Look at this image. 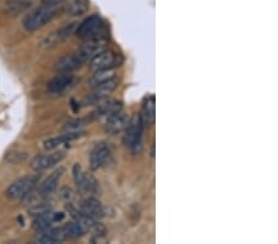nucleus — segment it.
I'll list each match as a JSON object with an SVG mask.
<instances>
[{
  "label": "nucleus",
  "instance_id": "nucleus-1",
  "mask_svg": "<svg viewBox=\"0 0 278 244\" xmlns=\"http://www.w3.org/2000/svg\"><path fill=\"white\" fill-rule=\"evenodd\" d=\"M72 174H73V180L79 195L84 197H97L100 194V186H99L97 179L92 174L85 173L78 163L73 165Z\"/></svg>",
  "mask_w": 278,
  "mask_h": 244
},
{
  "label": "nucleus",
  "instance_id": "nucleus-2",
  "mask_svg": "<svg viewBox=\"0 0 278 244\" xmlns=\"http://www.w3.org/2000/svg\"><path fill=\"white\" fill-rule=\"evenodd\" d=\"M144 125L140 115H133L125 128V143L131 149L133 154H138L143 151V133Z\"/></svg>",
  "mask_w": 278,
  "mask_h": 244
},
{
  "label": "nucleus",
  "instance_id": "nucleus-3",
  "mask_svg": "<svg viewBox=\"0 0 278 244\" xmlns=\"http://www.w3.org/2000/svg\"><path fill=\"white\" fill-rule=\"evenodd\" d=\"M57 14V8L51 7V5H44L39 9L34 10L31 14H29L24 20V28L28 31H36L39 29L44 28L46 24H49Z\"/></svg>",
  "mask_w": 278,
  "mask_h": 244
},
{
  "label": "nucleus",
  "instance_id": "nucleus-4",
  "mask_svg": "<svg viewBox=\"0 0 278 244\" xmlns=\"http://www.w3.org/2000/svg\"><path fill=\"white\" fill-rule=\"evenodd\" d=\"M37 176H23L10 185L7 190V196L10 200H24L35 189Z\"/></svg>",
  "mask_w": 278,
  "mask_h": 244
},
{
  "label": "nucleus",
  "instance_id": "nucleus-5",
  "mask_svg": "<svg viewBox=\"0 0 278 244\" xmlns=\"http://www.w3.org/2000/svg\"><path fill=\"white\" fill-rule=\"evenodd\" d=\"M104 23L100 15L94 14L89 18L85 19L83 23L79 24L76 29V34L79 39H90V37L95 36L99 32L103 31Z\"/></svg>",
  "mask_w": 278,
  "mask_h": 244
},
{
  "label": "nucleus",
  "instance_id": "nucleus-6",
  "mask_svg": "<svg viewBox=\"0 0 278 244\" xmlns=\"http://www.w3.org/2000/svg\"><path fill=\"white\" fill-rule=\"evenodd\" d=\"M74 84V76L72 73H60L53 78L47 85V90L52 95H63Z\"/></svg>",
  "mask_w": 278,
  "mask_h": 244
},
{
  "label": "nucleus",
  "instance_id": "nucleus-7",
  "mask_svg": "<svg viewBox=\"0 0 278 244\" xmlns=\"http://www.w3.org/2000/svg\"><path fill=\"white\" fill-rule=\"evenodd\" d=\"M78 211L84 216L95 219V221H99L105 216V210H104L103 205L95 196L84 197V200L79 205Z\"/></svg>",
  "mask_w": 278,
  "mask_h": 244
},
{
  "label": "nucleus",
  "instance_id": "nucleus-8",
  "mask_svg": "<svg viewBox=\"0 0 278 244\" xmlns=\"http://www.w3.org/2000/svg\"><path fill=\"white\" fill-rule=\"evenodd\" d=\"M117 56L115 55L113 51H106L103 50L101 52L97 53L94 57L90 60L89 67L93 72L100 71V69H108V68H115L116 64H119L117 62Z\"/></svg>",
  "mask_w": 278,
  "mask_h": 244
},
{
  "label": "nucleus",
  "instance_id": "nucleus-9",
  "mask_svg": "<svg viewBox=\"0 0 278 244\" xmlns=\"http://www.w3.org/2000/svg\"><path fill=\"white\" fill-rule=\"evenodd\" d=\"M65 155V152H53L51 154L37 155V157L34 158L33 162H31V168L35 171H37V173H41V171L52 168L53 165L62 162Z\"/></svg>",
  "mask_w": 278,
  "mask_h": 244
},
{
  "label": "nucleus",
  "instance_id": "nucleus-10",
  "mask_svg": "<svg viewBox=\"0 0 278 244\" xmlns=\"http://www.w3.org/2000/svg\"><path fill=\"white\" fill-rule=\"evenodd\" d=\"M110 157V149H109L108 144L104 143V142H100V143H97L93 149L90 151L89 154V167L93 171L98 170L99 168L103 167L105 164L106 160Z\"/></svg>",
  "mask_w": 278,
  "mask_h": 244
},
{
  "label": "nucleus",
  "instance_id": "nucleus-11",
  "mask_svg": "<svg viewBox=\"0 0 278 244\" xmlns=\"http://www.w3.org/2000/svg\"><path fill=\"white\" fill-rule=\"evenodd\" d=\"M130 121V117L126 112L122 110L115 112L114 115L109 116L105 122V132L109 135H117V133L122 132L126 128L127 123Z\"/></svg>",
  "mask_w": 278,
  "mask_h": 244
},
{
  "label": "nucleus",
  "instance_id": "nucleus-12",
  "mask_svg": "<svg viewBox=\"0 0 278 244\" xmlns=\"http://www.w3.org/2000/svg\"><path fill=\"white\" fill-rule=\"evenodd\" d=\"M117 84H119V82L116 80V78H114V79L109 80V82L95 85V87H93L94 89H93L92 94L88 95L87 101L89 104H95L99 103V101L105 100L111 93H114V90L117 88Z\"/></svg>",
  "mask_w": 278,
  "mask_h": 244
},
{
  "label": "nucleus",
  "instance_id": "nucleus-13",
  "mask_svg": "<svg viewBox=\"0 0 278 244\" xmlns=\"http://www.w3.org/2000/svg\"><path fill=\"white\" fill-rule=\"evenodd\" d=\"M65 218V213L63 212H53L52 210L49 211V212L40 214V216H36V218L34 219L33 228L36 230V232H42V230L50 228L53 224L57 223V222L63 221Z\"/></svg>",
  "mask_w": 278,
  "mask_h": 244
},
{
  "label": "nucleus",
  "instance_id": "nucleus-14",
  "mask_svg": "<svg viewBox=\"0 0 278 244\" xmlns=\"http://www.w3.org/2000/svg\"><path fill=\"white\" fill-rule=\"evenodd\" d=\"M63 173H65V169L63 168L56 169L51 175H49V178H46V180L40 185L39 191L37 192L44 197H47L50 196L51 194H53V192L56 191V189H57L58 181H60L61 176H62Z\"/></svg>",
  "mask_w": 278,
  "mask_h": 244
},
{
  "label": "nucleus",
  "instance_id": "nucleus-15",
  "mask_svg": "<svg viewBox=\"0 0 278 244\" xmlns=\"http://www.w3.org/2000/svg\"><path fill=\"white\" fill-rule=\"evenodd\" d=\"M67 238L65 229L63 228H53V227H50V228L42 230L40 232L39 237H37V242L42 244H55V243H61L63 242Z\"/></svg>",
  "mask_w": 278,
  "mask_h": 244
},
{
  "label": "nucleus",
  "instance_id": "nucleus-16",
  "mask_svg": "<svg viewBox=\"0 0 278 244\" xmlns=\"http://www.w3.org/2000/svg\"><path fill=\"white\" fill-rule=\"evenodd\" d=\"M122 107V104L117 100H106L104 103L99 104L97 110L93 112V117L95 119H101V117H105L108 119L109 116L114 115L115 112L120 111Z\"/></svg>",
  "mask_w": 278,
  "mask_h": 244
},
{
  "label": "nucleus",
  "instance_id": "nucleus-17",
  "mask_svg": "<svg viewBox=\"0 0 278 244\" xmlns=\"http://www.w3.org/2000/svg\"><path fill=\"white\" fill-rule=\"evenodd\" d=\"M82 131H74V132H66L65 135H61L58 136V137L55 138H50L47 139V141L44 142V147L45 149H47V151H53V149L58 148L60 146H62V144L67 143V142H71L73 141V139L79 138L81 136H83Z\"/></svg>",
  "mask_w": 278,
  "mask_h": 244
},
{
  "label": "nucleus",
  "instance_id": "nucleus-18",
  "mask_svg": "<svg viewBox=\"0 0 278 244\" xmlns=\"http://www.w3.org/2000/svg\"><path fill=\"white\" fill-rule=\"evenodd\" d=\"M81 63L77 60L74 53H72V55L62 57L56 63V71L60 72V73H72V72L81 68Z\"/></svg>",
  "mask_w": 278,
  "mask_h": 244
},
{
  "label": "nucleus",
  "instance_id": "nucleus-19",
  "mask_svg": "<svg viewBox=\"0 0 278 244\" xmlns=\"http://www.w3.org/2000/svg\"><path fill=\"white\" fill-rule=\"evenodd\" d=\"M155 115H156V111H155V96L151 95L146 98L145 103L143 105V115H140L144 125H154Z\"/></svg>",
  "mask_w": 278,
  "mask_h": 244
},
{
  "label": "nucleus",
  "instance_id": "nucleus-20",
  "mask_svg": "<svg viewBox=\"0 0 278 244\" xmlns=\"http://www.w3.org/2000/svg\"><path fill=\"white\" fill-rule=\"evenodd\" d=\"M115 78V69L114 68H108V69H100V71H95L92 78L89 80V84L92 87L101 84V83L109 82V80L114 79Z\"/></svg>",
  "mask_w": 278,
  "mask_h": 244
},
{
  "label": "nucleus",
  "instance_id": "nucleus-21",
  "mask_svg": "<svg viewBox=\"0 0 278 244\" xmlns=\"http://www.w3.org/2000/svg\"><path fill=\"white\" fill-rule=\"evenodd\" d=\"M63 229H65L67 238H82L87 233V229L84 228V226L79 223L78 221H76V219L73 222H69Z\"/></svg>",
  "mask_w": 278,
  "mask_h": 244
},
{
  "label": "nucleus",
  "instance_id": "nucleus-22",
  "mask_svg": "<svg viewBox=\"0 0 278 244\" xmlns=\"http://www.w3.org/2000/svg\"><path fill=\"white\" fill-rule=\"evenodd\" d=\"M88 9V3L85 0H74V2L69 3L68 5L65 8L66 13L69 15H82L87 12Z\"/></svg>",
  "mask_w": 278,
  "mask_h": 244
},
{
  "label": "nucleus",
  "instance_id": "nucleus-23",
  "mask_svg": "<svg viewBox=\"0 0 278 244\" xmlns=\"http://www.w3.org/2000/svg\"><path fill=\"white\" fill-rule=\"evenodd\" d=\"M51 210H52V206L50 205V202H46L44 198H41V200L36 201V202L33 203V205L29 207V213L36 217V216H40V214L49 212Z\"/></svg>",
  "mask_w": 278,
  "mask_h": 244
},
{
  "label": "nucleus",
  "instance_id": "nucleus-24",
  "mask_svg": "<svg viewBox=\"0 0 278 244\" xmlns=\"http://www.w3.org/2000/svg\"><path fill=\"white\" fill-rule=\"evenodd\" d=\"M77 26H78V24H76V23L69 24V25H66L65 28H62L60 31L57 32V35H58L57 37H58V39H60V40H65V39H67V37H69L72 34H73L74 31H76Z\"/></svg>",
  "mask_w": 278,
  "mask_h": 244
},
{
  "label": "nucleus",
  "instance_id": "nucleus-25",
  "mask_svg": "<svg viewBox=\"0 0 278 244\" xmlns=\"http://www.w3.org/2000/svg\"><path fill=\"white\" fill-rule=\"evenodd\" d=\"M84 126L83 120H74V121L68 122L65 126V130L67 132H74V131H81V128Z\"/></svg>",
  "mask_w": 278,
  "mask_h": 244
},
{
  "label": "nucleus",
  "instance_id": "nucleus-26",
  "mask_svg": "<svg viewBox=\"0 0 278 244\" xmlns=\"http://www.w3.org/2000/svg\"><path fill=\"white\" fill-rule=\"evenodd\" d=\"M60 196L63 201H66L67 203L72 202V200L74 198V192L71 187H62L60 190Z\"/></svg>",
  "mask_w": 278,
  "mask_h": 244
},
{
  "label": "nucleus",
  "instance_id": "nucleus-27",
  "mask_svg": "<svg viewBox=\"0 0 278 244\" xmlns=\"http://www.w3.org/2000/svg\"><path fill=\"white\" fill-rule=\"evenodd\" d=\"M65 2H67V0H42L44 5H51V7H57V5L62 4Z\"/></svg>",
  "mask_w": 278,
  "mask_h": 244
},
{
  "label": "nucleus",
  "instance_id": "nucleus-28",
  "mask_svg": "<svg viewBox=\"0 0 278 244\" xmlns=\"http://www.w3.org/2000/svg\"><path fill=\"white\" fill-rule=\"evenodd\" d=\"M12 2H20V3H30V0H12Z\"/></svg>",
  "mask_w": 278,
  "mask_h": 244
}]
</instances>
